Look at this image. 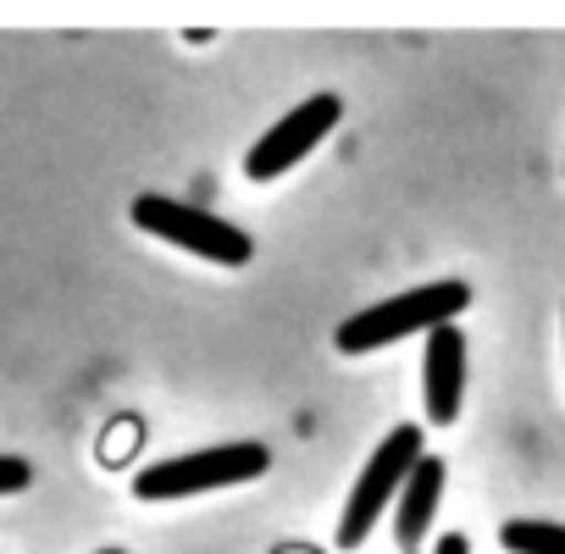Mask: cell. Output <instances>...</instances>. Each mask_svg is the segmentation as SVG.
Segmentation results:
<instances>
[{
	"label": "cell",
	"instance_id": "cell-6",
	"mask_svg": "<svg viewBox=\"0 0 565 554\" xmlns=\"http://www.w3.org/2000/svg\"><path fill=\"white\" fill-rule=\"evenodd\" d=\"M466 399V333L455 322L433 328L422 344V405L433 427H455Z\"/></svg>",
	"mask_w": 565,
	"mask_h": 554
},
{
	"label": "cell",
	"instance_id": "cell-11",
	"mask_svg": "<svg viewBox=\"0 0 565 554\" xmlns=\"http://www.w3.org/2000/svg\"><path fill=\"white\" fill-rule=\"evenodd\" d=\"M95 554H122V548H95Z\"/></svg>",
	"mask_w": 565,
	"mask_h": 554
},
{
	"label": "cell",
	"instance_id": "cell-7",
	"mask_svg": "<svg viewBox=\"0 0 565 554\" xmlns=\"http://www.w3.org/2000/svg\"><path fill=\"white\" fill-rule=\"evenodd\" d=\"M444 482H449V466L438 455H422L411 466V477L399 482V493H394V537L405 543V554H416V543L433 532L438 504H444Z\"/></svg>",
	"mask_w": 565,
	"mask_h": 554
},
{
	"label": "cell",
	"instance_id": "cell-10",
	"mask_svg": "<svg viewBox=\"0 0 565 554\" xmlns=\"http://www.w3.org/2000/svg\"><path fill=\"white\" fill-rule=\"evenodd\" d=\"M433 554H471V537H466V532H444Z\"/></svg>",
	"mask_w": 565,
	"mask_h": 554
},
{
	"label": "cell",
	"instance_id": "cell-3",
	"mask_svg": "<svg viewBox=\"0 0 565 554\" xmlns=\"http://www.w3.org/2000/svg\"><path fill=\"white\" fill-rule=\"evenodd\" d=\"M128 216H134L139 233H150V238H161V244H178V249H189V255H200V260H216V266H244V260L255 255V238H249L244 227H233V222H222L216 211H200V205H189V200L156 194V189L134 194Z\"/></svg>",
	"mask_w": 565,
	"mask_h": 554
},
{
	"label": "cell",
	"instance_id": "cell-1",
	"mask_svg": "<svg viewBox=\"0 0 565 554\" xmlns=\"http://www.w3.org/2000/svg\"><path fill=\"white\" fill-rule=\"evenodd\" d=\"M466 306H471V289L460 284V277H433V284H416V289H405L394 300H377V306L344 317L333 328V344L344 355H372V350H388V344L416 339V333L427 339L433 328L455 322Z\"/></svg>",
	"mask_w": 565,
	"mask_h": 554
},
{
	"label": "cell",
	"instance_id": "cell-4",
	"mask_svg": "<svg viewBox=\"0 0 565 554\" xmlns=\"http://www.w3.org/2000/svg\"><path fill=\"white\" fill-rule=\"evenodd\" d=\"M422 455H427V438H422L416 422H399V427L366 455V466H361V477H355V488H350V499H344L339 532H333V543H339L344 554L372 537V526L383 521V510L394 504L399 482L411 477V466H416Z\"/></svg>",
	"mask_w": 565,
	"mask_h": 554
},
{
	"label": "cell",
	"instance_id": "cell-9",
	"mask_svg": "<svg viewBox=\"0 0 565 554\" xmlns=\"http://www.w3.org/2000/svg\"><path fill=\"white\" fill-rule=\"evenodd\" d=\"M34 488V466L23 455H0V499H18Z\"/></svg>",
	"mask_w": 565,
	"mask_h": 554
},
{
	"label": "cell",
	"instance_id": "cell-8",
	"mask_svg": "<svg viewBox=\"0 0 565 554\" xmlns=\"http://www.w3.org/2000/svg\"><path fill=\"white\" fill-rule=\"evenodd\" d=\"M499 543L510 554H565V521H537V515H515L499 526Z\"/></svg>",
	"mask_w": 565,
	"mask_h": 554
},
{
	"label": "cell",
	"instance_id": "cell-5",
	"mask_svg": "<svg viewBox=\"0 0 565 554\" xmlns=\"http://www.w3.org/2000/svg\"><path fill=\"white\" fill-rule=\"evenodd\" d=\"M344 122V100L339 95H311V100H300L295 111H282L255 145H249V156H244V178L249 183H271V178H282L289 167H300L333 128Z\"/></svg>",
	"mask_w": 565,
	"mask_h": 554
},
{
	"label": "cell",
	"instance_id": "cell-2",
	"mask_svg": "<svg viewBox=\"0 0 565 554\" xmlns=\"http://www.w3.org/2000/svg\"><path fill=\"white\" fill-rule=\"evenodd\" d=\"M271 471V449L266 444H216V449H189V455H167L156 466H145L134 477V499L145 504H172V499H200L216 488H238Z\"/></svg>",
	"mask_w": 565,
	"mask_h": 554
}]
</instances>
